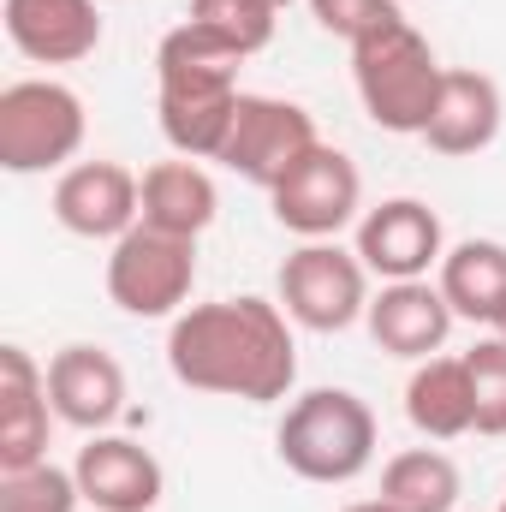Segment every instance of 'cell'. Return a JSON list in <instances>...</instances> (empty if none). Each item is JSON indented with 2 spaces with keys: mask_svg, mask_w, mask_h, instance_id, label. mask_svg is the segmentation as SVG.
I'll list each match as a JSON object with an SVG mask.
<instances>
[{
  "mask_svg": "<svg viewBox=\"0 0 506 512\" xmlns=\"http://www.w3.org/2000/svg\"><path fill=\"white\" fill-rule=\"evenodd\" d=\"M167 370L179 387L274 405L298 382V346H292V316L268 298H215L191 304L167 328Z\"/></svg>",
  "mask_w": 506,
  "mask_h": 512,
  "instance_id": "obj_1",
  "label": "cell"
},
{
  "mask_svg": "<svg viewBox=\"0 0 506 512\" xmlns=\"http://www.w3.org/2000/svg\"><path fill=\"white\" fill-rule=\"evenodd\" d=\"M239 66L245 54L227 48L215 30H203L197 18H185L179 30L161 36L155 48V114H161V137L173 143V155L185 161H221L227 131L239 114Z\"/></svg>",
  "mask_w": 506,
  "mask_h": 512,
  "instance_id": "obj_2",
  "label": "cell"
},
{
  "mask_svg": "<svg viewBox=\"0 0 506 512\" xmlns=\"http://www.w3.org/2000/svg\"><path fill=\"white\" fill-rule=\"evenodd\" d=\"M274 453L304 483H358L376 459V411L352 387H310L286 405Z\"/></svg>",
  "mask_w": 506,
  "mask_h": 512,
  "instance_id": "obj_3",
  "label": "cell"
},
{
  "mask_svg": "<svg viewBox=\"0 0 506 512\" xmlns=\"http://www.w3.org/2000/svg\"><path fill=\"white\" fill-rule=\"evenodd\" d=\"M441 78H447V66L435 60L429 36H423L411 18L387 24V30L364 36V42L352 48V84H358V102H364L370 126L393 131V137H423Z\"/></svg>",
  "mask_w": 506,
  "mask_h": 512,
  "instance_id": "obj_4",
  "label": "cell"
},
{
  "mask_svg": "<svg viewBox=\"0 0 506 512\" xmlns=\"http://www.w3.org/2000/svg\"><path fill=\"white\" fill-rule=\"evenodd\" d=\"M84 96L60 78H18L0 90V167L30 173H66L84 149Z\"/></svg>",
  "mask_w": 506,
  "mask_h": 512,
  "instance_id": "obj_5",
  "label": "cell"
},
{
  "mask_svg": "<svg viewBox=\"0 0 506 512\" xmlns=\"http://www.w3.org/2000/svg\"><path fill=\"white\" fill-rule=\"evenodd\" d=\"M370 298L376 292L364 256L334 239H310L280 262V310L310 334H346L370 316Z\"/></svg>",
  "mask_w": 506,
  "mask_h": 512,
  "instance_id": "obj_6",
  "label": "cell"
},
{
  "mask_svg": "<svg viewBox=\"0 0 506 512\" xmlns=\"http://www.w3.org/2000/svg\"><path fill=\"white\" fill-rule=\"evenodd\" d=\"M197 286V239H173V233H155V227H131L126 239H114L108 256V298L143 316V322H161V316H179V304L191 298Z\"/></svg>",
  "mask_w": 506,
  "mask_h": 512,
  "instance_id": "obj_7",
  "label": "cell"
},
{
  "mask_svg": "<svg viewBox=\"0 0 506 512\" xmlns=\"http://www.w3.org/2000/svg\"><path fill=\"white\" fill-rule=\"evenodd\" d=\"M268 203H274V221L292 233V239H340L352 221H364L358 209H364V173H358V161L346 155V149H334V143H316L274 191H268Z\"/></svg>",
  "mask_w": 506,
  "mask_h": 512,
  "instance_id": "obj_8",
  "label": "cell"
},
{
  "mask_svg": "<svg viewBox=\"0 0 506 512\" xmlns=\"http://www.w3.org/2000/svg\"><path fill=\"white\" fill-rule=\"evenodd\" d=\"M316 120L286 102V96H239V114H233V131H227V149H221V167L251 179L262 191H274L310 149H316Z\"/></svg>",
  "mask_w": 506,
  "mask_h": 512,
  "instance_id": "obj_9",
  "label": "cell"
},
{
  "mask_svg": "<svg viewBox=\"0 0 506 512\" xmlns=\"http://www.w3.org/2000/svg\"><path fill=\"white\" fill-rule=\"evenodd\" d=\"M352 251L364 256L376 280H429V268H441L447 256V233L423 197H387L376 209H364Z\"/></svg>",
  "mask_w": 506,
  "mask_h": 512,
  "instance_id": "obj_10",
  "label": "cell"
},
{
  "mask_svg": "<svg viewBox=\"0 0 506 512\" xmlns=\"http://www.w3.org/2000/svg\"><path fill=\"white\" fill-rule=\"evenodd\" d=\"M137 191H143V179L120 167V161H72L60 179H54V197H48V209H54V221L72 233V239H126L131 227H137Z\"/></svg>",
  "mask_w": 506,
  "mask_h": 512,
  "instance_id": "obj_11",
  "label": "cell"
},
{
  "mask_svg": "<svg viewBox=\"0 0 506 512\" xmlns=\"http://www.w3.org/2000/svg\"><path fill=\"white\" fill-rule=\"evenodd\" d=\"M78 489L96 512H155L161 507V489H167V471L161 459L131 441V435H90L78 447Z\"/></svg>",
  "mask_w": 506,
  "mask_h": 512,
  "instance_id": "obj_12",
  "label": "cell"
},
{
  "mask_svg": "<svg viewBox=\"0 0 506 512\" xmlns=\"http://www.w3.org/2000/svg\"><path fill=\"white\" fill-rule=\"evenodd\" d=\"M6 42L36 66H78L102 48L96 0H0Z\"/></svg>",
  "mask_w": 506,
  "mask_h": 512,
  "instance_id": "obj_13",
  "label": "cell"
},
{
  "mask_svg": "<svg viewBox=\"0 0 506 512\" xmlns=\"http://www.w3.org/2000/svg\"><path fill=\"white\" fill-rule=\"evenodd\" d=\"M48 405L60 423L102 435L120 411H126V370L108 346H60L48 358Z\"/></svg>",
  "mask_w": 506,
  "mask_h": 512,
  "instance_id": "obj_14",
  "label": "cell"
},
{
  "mask_svg": "<svg viewBox=\"0 0 506 512\" xmlns=\"http://www.w3.org/2000/svg\"><path fill=\"white\" fill-rule=\"evenodd\" d=\"M370 340H376L387 358H405V364H423L447 346L453 334V304L441 298V286L429 280H381V292L370 298Z\"/></svg>",
  "mask_w": 506,
  "mask_h": 512,
  "instance_id": "obj_15",
  "label": "cell"
},
{
  "mask_svg": "<svg viewBox=\"0 0 506 512\" xmlns=\"http://www.w3.org/2000/svg\"><path fill=\"white\" fill-rule=\"evenodd\" d=\"M506 120V102H501V84L489 72H471V66H447L441 90H435V108H429V126H423V143L435 155H483L495 137H501Z\"/></svg>",
  "mask_w": 506,
  "mask_h": 512,
  "instance_id": "obj_16",
  "label": "cell"
},
{
  "mask_svg": "<svg viewBox=\"0 0 506 512\" xmlns=\"http://www.w3.org/2000/svg\"><path fill=\"white\" fill-rule=\"evenodd\" d=\"M48 370L24 346H0V471L48 459Z\"/></svg>",
  "mask_w": 506,
  "mask_h": 512,
  "instance_id": "obj_17",
  "label": "cell"
},
{
  "mask_svg": "<svg viewBox=\"0 0 506 512\" xmlns=\"http://www.w3.org/2000/svg\"><path fill=\"white\" fill-rule=\"evenodd\" d=\"M137 221L155 227V233H173V239H203L221 215V191L215 179L203 173V161H155L143 173V191H137Z\"/></svg>",
  "mask_w": 506,
  "mask_h": 512,
  "instance_id": "obj_18",
  "label": "cell"
},
{
  "mask_svg": "<svg viewBox=\"0 0 506 512\" xmlns=\"http://www.w3.org/2000/svg\"><path fill=\"white\" fill-rule=\"evenodd\" d=\"M405 417L417 435L429 441H459L477 429V393H471V370L465 358H423L405 382Z\"/></svg>",
  "mask_w": 506,
  "mask_h": 512,
  "instance_id": "obj_19",
  "label": "cell"
},
{
  "mask_svg": "<svg viewBox=\"0 0 506 512\" xmlns=\"http://www.w3.org/2000/svg\"><path fill=\"white\" fill-rule=\"evenodd\" d=\"M441 298L453 304L459 322L495 328L506 316V245L501 239H465L441 256Z\"/></svg>",
  "mask_w": 506,
  "mask_h": 512,
  "instance_id": "obj_20",
  "label": "cell"
},
{
  "mask_svg": "<svg viewBox=\"0 0 506 512\" xmlns=\"http://www.w3.org/2000/svg\"><path fill=\"white\" fill-rule=\"evenodd\" d=\"M459 495L465 477L441 447H405L381 465V501H393L399 512H453Z\"/></svg>",
  "mask_w": 506,
  "mask_h": 512,
  "instance_id": "obj_21",
  "label": "cell"
},
{
  "mask_svg": "<svg viewBox=\"0 0 506 512\" xmlns=\"http://www.w3.org/2000/svg\"><path fill=\"white\" fill-rule=\"evenodd\" d=\"M191 18L251 60V54H262V48L274 42L280 6H274V0H191Z\"/></svg>",
  "mask_w": 506,
  "mask_h": 512,
  "instance_id": "obj_22",
  "label": "cell"
},
{
  "mask_svg": "<svg viewBox=\"0 0 506 512\" xmlns=\"http://www.w3.org/2000/svg\"><path fill=\"white\" fill-rule=\"evenodd\" d=\"M84 489L78 471L60 465H24V471H0V512H78Z\"/></svg>",
  "mask_w": 506,
  "mask_h": 512,
  "instance_id": "obj_23",
  "label": "cell"
},
{
  "mask_svg": "<svg viewBox=\"0 0 506 512\" xmlns=\"http://www.w3.org/2000/svg\"><path fill=\"white\" fill-rule=\"evenodd\" d=\"M459 358H465L471 393H477V435H506V340L489 334Z\"/></svg>",
  "mask_w": 506,
  "mask_h": 512,
  "instance_id": "obj_24",
  "label": "cell"
},
{
  "mask_svg": "<svg viewBox=\"0 0 506 512\" xmlns=\"http://www.w3.org/2000/svg\"><path fill=\"white\" fill-rule=\"evenodd\" d=\"M310 18H316L322 36L358 48L364 36H376V30H387V24H399L405 12H399V0H310Z\"/></svg>",
  "mask_w": 506,
  "mask_h": 512,
  "instance_id": "obj_25",
  "label": "cell"
},
{
  "mask_svg": "<svg viewBox=\"0 0 506 512\" xmlns=\"http://www.w3.org/2000/svg\"><path fill=\"white\" fill-rule=\"evenodd\" d=\"M346 512H399V507H393V501H381V495H376V501H352Z\"/></svg>",
  "mask_w": 506,
  "mask_h": 512,
  "instance_id": "obj_26",
  "label": "cell"
},
{
  "mask_svg": "<svg viewBox=\"0 0 506 512\" xmlns=\"http://www.w3.org/2000/svg\"><path fill=\"white\" fill-rule=\"evenodd\" d=\"M495 334H501V340H506V316H501V322H495Z\"/></svg>",
  "mask_w": 506,
  "mask_h": 512,
  "instance_id": "obj_27",
  "label": "cell"
},
{
  "mask_svg": "<svg viewBox=\"0 0 506 512\" xmlns=\"http://www.w3.org/2000/svg\"><path fill=\"white\" fill-rule=\"evenodd\" d=\"M274 6H292V0H274Z\"/></svg>",
  "mask_w": 506,
  "mask_h": 512,
  "instance_id": "obj_28",
  "label": "cell"
},
{
  "mask_svg": "<svg viewBox=\"0 0 506 512\" xmlns=\"http://www.w3.org/2000/svg\"><path fill=\"white\" fill-rule=\"evenodd\" d=\"M501 512H506V501H501Z\"/></svg>",
  "mask_w": 506,
  "mask_h": 512,
  "instance_id": "obj_29",
  "label": "cell"
}]
</instances>
